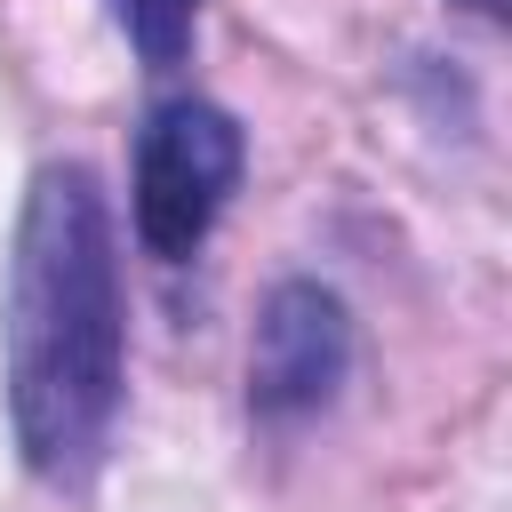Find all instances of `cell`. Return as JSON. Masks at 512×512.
Wrapping results in <instances>:
<instances>
[{"instance_id":"1","label":"cell","mask_w":512,"mask_h":512,"mask_svg":"<svg viewBox=\"0 0 512 512\" xmlns=\"http://www.w3.org/2000/svg\"><path fill=\"white\" fill-rule=\"evenodd\" d=\"M0 392L24 472L56 496H88L128 400L120 224L88 160H40L24 176L0 280Z\"/></svg>"},{"instance_id":"2","label":"cell","mask_w":512,"mask_h":512,"mask_svg":"<svg viewBox=\"0 0 512 512\" xmlns=\"http://www.w3.org/2000/svg\"><path fill=\"white\" fill-rule=\"evenodd\" d=\"M248 176V128L208 96H160L128 152V232L152 264H192Z\"/></svg>"},{"instance_id":"3","label":"cell","mask_w":512,"mask_h":512,"mask_svg":"<svg viewBox=\"0 0 512 512\" xmlns=\"http://www.w3.org/2000/svg\"><path fill=\"white\" fill-rule=\"evenodd\" d=\"M352 376V304L328 280H280L248 336V408L256 424H304L336 408Z\"/></svg>"},{"instance_id":"4","label":"cell","mask_w":512,"mask_h":512,"mask_svg":"<svg viewBox=\"0 0 512 512\" xmlns=\"http://www.w3.org/2000/svg\"><path fill=\"white\" fill-rule=\"evenodd\" d=\"M192 16H200V0H112V24L128 32V48H136L152 72H176V64H184Z\"/></svg>"},{"instance_id":"5","label":"cell","mask_w":512,"mask_h":512,"mask_svg":"<svg viewBox=\"0 0 512 512\" xmlns=\"http://www.w3.org/2000/svg\"><path fill=\"white\" fill-rule=\"evenodd\" d=\"M464 8H472V16H488V24L504 16V0H464Z\"/></svg>"}]
</instances>
